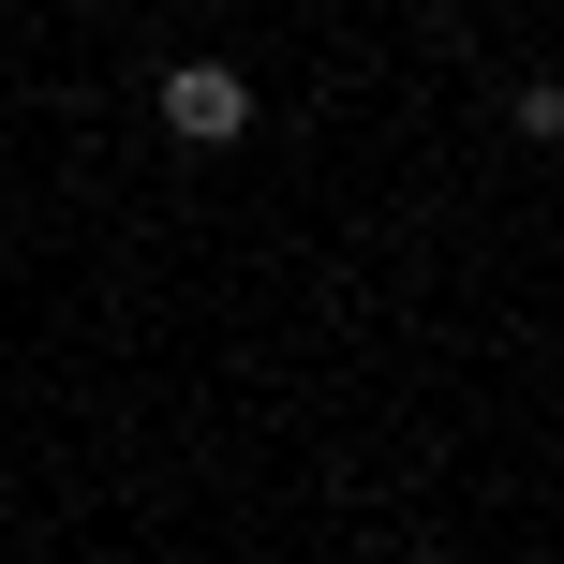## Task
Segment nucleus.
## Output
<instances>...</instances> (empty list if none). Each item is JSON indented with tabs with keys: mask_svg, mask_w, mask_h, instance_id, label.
I'll return each instance as SVG.
<instances>
[{
	"mask_svg": "<svg viewBox=\"0 0 564 564\" xmlns=\"http://www.w3.org/2000/svg\"><path fill=\"white\" fill-rule=\"evenodd\" d=\"M164 134H178V149H238V134H253L238 59H178V75H164Z\"/></svg>",
	"mask_w": 564,
	"mask_h": 564,
	"instance_id": "obj_1",
	"label": "nucleus"
},
{
	"mask_svg": "<svg viewBox=\"0 0 564 564\" xmlns=\"http://www.w3.org/2000/svg\"><path fill=\"white\" fill-rule=\"evenodd\" d=\"M178 15H224V0H178Z\"/></svg>",
	"mask_w": 564,
	"mask_h": 564,
	"instance_id": "obj_2",
	"label": "nucleus"
}]
</instances>
